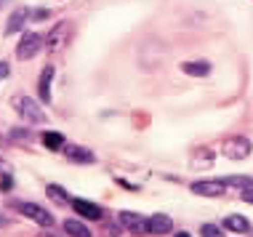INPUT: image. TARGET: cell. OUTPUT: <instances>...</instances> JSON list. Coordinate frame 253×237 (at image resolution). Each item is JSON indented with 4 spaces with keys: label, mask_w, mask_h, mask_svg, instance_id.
I'll use <instances>...</instances> for the list:
<instances>
[{
    "label": "cell",
    "mask_w": 253,
    "mask_h": 237,
    "mask_svg": "<svg viewBox=\"0 0 253 237\" xmlns=\"http://www.w3.org/2000/svg\"><path fill=\"white\" fill-rule=\"evenodd\" d=\"M13 107H16V112L22 115L24 120H30V123H38V125L48 123V115L43 112V107H40L32 96H16L13 99Z\"/></svg>",
    "instance_id": "cell-1"
},
{
    "label": "cell",
    "mask_w": 253,
    "mask_h": 237,
    "mask_svg": "<svg viewBox=\"0 0 253 237\" xmlns=\"http://www.w3.org/2000/svg\"><path fill=\"white\" fill-rule=\"evenodd\" d=\"M43 45H45V35H40V32H24L22 40H19V45H16V56L22 59V62H27V59H32Z\"/></svg>",
    "instance_id": "cell-2"
},
{
    "label": "cell",
    "mask_w": 253,
    "mask_h": 237,
    "mask_svg": "<svg viewBox=\"0 0 253 237\" xmlns=\"http://www.w3.org/2000/svg\"><path fill=\"white\" fill-rule=\"evenodd\" d=\"M13 208H19L27 219H32L35 224H40V227H53V216L45 211L43 205H38V202H13Z\"/></svg>",
    "instance_id": "cell-3"
},
{
    "label": "cell",
    "mask_w": 253,
    "mask_h": 237,
    "mask_svg": "<svg viewBox=\"0 0 253 237\" xmlns=\"http://www.w3.org/2000/svg\"><path fill=\"white\" fill-rule=\"evenodd\" d=\"M118 221L133 235H149V219H144V216L136 213V211H120Z\"/></svg>",
    "instance_id": "cell-4"
},
{
    "label": "cell",
    "mask_w": 253,
    "mask_h": 237,
    "mask_svg": "<svg viewBox=\"0 0 253 237\" xmlns=\"http://www.w3.org/2000/svg\"><path fill=\"white\" fill-rule=\"evenodd\" d=\"M251 150H253V144L245 136H235V139L224 141V155H227L229 160H245V158H251Z\"/></svg>",
    "instance_id": "cell-5"
},
{
    "label": "cell",
    "mask_w": 253,
    "mask_h": 237,
    "mask_svg": "<svg viewBox=\"0 0 253 237\" xmlns=\"http://www.w3.org/2000/svg\"><path fill=\"white\" fill-rule=\"evenodd\" d=\"M224 181L221 179H205V181H195L192 184V192L200 195V198H221L224 195Z\"/></svg>",
    "instance_id": "cell-6"
},
{
    "label": "cell",
    "mask_w": 253,
    "mask_h": 237,
    "mask_svg": "<svg viewBox=\"0 0 253 237\" xmlns=\"http://www.w3.org/2000/svg\"><path fill=\"white\" fill-rule=\"evenodd\" d=\"M72 211L80 216V219H88V221H99L101 219V208L96 205V202H91V200H72Z\"/></svg>",
    "instance_id": "cell-7"
},
{
    "label": "cell",
    "mask_w": 253,
    "mask_h": 237,
    "mask_svg": "<svg viewBox=\"0 0 253 237\" xmlns=\"http://www.w3.org/2000/svg\"><path fill=\"white\" fill-rule=\"evenodd\" d=\"M67 32H70V27H67V22L53 24V27H51V32L45 35V48H48V51H56V48H61V43H64V38H67Z\"/></svg>",
    "instance_id": "cell-8"
},
{
    "label": "cell",
    "mask_w": 253,
    "mask_h": 237,
    "mask_svg": "<svg viewBox=\"0 0 253 237\" xmlns=\"http://www.w3.org/2000/svg\"><path fill=\"white\" fill-rule=\"evenodd\" d=\"M51 80H53V64H45L43 72H40V80H38V93L45 104L51 101Z\"/></svg>",
    "instance_id": "cell-9"
},
{
    "label": "cell",
    "mask_w": 253,
    "mask_h": 237,
    "mask_svg": "<svg viewBox=\"0 0 253 237\" xmlns=\"http://www.w3.org/2000/svg\"><path fill=\"white\" fill-rule=\"evenodd\" d=\"M170 227H173V221H170L168 213H152L149 216V232L152 235H168Z\"/></svg>",
    "instance_id": "cell-10"
},
{
    "label": "cell",
    "mask_w": 253,
    "mask_h": 237,
    "mask_svg": "<svg viewBox=\"0 0 253 237\" xmlns=\"http://www.w3.org/2000/svg\"><path fill=\"white\" fill-rule=\"evenodd\" d=\"M67 155V160H72V162H93V152L91 150H85V147H78V144H67V147H61Z\"/></svg>",
    "instance_id": "cell-11"
},
{
    "label": "cell",
    "mask_w": 253,
    "mask_h": 237,
    "mask_svg": "<svg viewBox=\"0 0 253 237\" xmlns=\"http://www.w3.org/2000/svg\"><path fill=\"white\" fill-rule=\"evenodd\" d=\"M30 19V11L27 8H16L11 13V19H8V24H5V35H13V32H19L24 27V22Z\"/></svg>",
    "instance_id": "cell-12"
},
{
    "label": "cell",
    "mask_w": 253,
    "mask_h": 237,
    "mask_svg": "<svg viewBox=\"0 0 253 237\" xmlns=\"http://www.w3.org/2000/svg\"><path fill=\"white\" fill-rule=\"evenodd\" d=\"M181 70L192 78H205V75H211V62H205V59H200V62H184Z\"/></svg>",
    "instance_id": "cell-13"
},
{
    "label": "cell",
    "mask_w": 253,
    "mask_h": 237,
    "mask_svg": "<svg viewBox=\"0 0 253 237\" xmlns=\"http://www.w3.org/2000/svg\"><path fill=\"white\" fill-rule=\"evenodd\" d=\"M224 229H229V232H235V235H245L251 229V224H248V219L245 216H227L224 219Z\"/></svg>",
    "instance_id": "cell-14"
},
{
    "label": "cell",
    "mask_w": 253,
    "mask_h": 237,
    "mask_svg": "<svg viewBox=\"0 0 253 237\" xmlns=\"http://www.w3.org/2000/svg\"><path fill=\"white\" fill-rule=\"evenodd\" d=\"M64 232L70 235V237H93L91 229H88L83 221H78V219H67L64 221Z\"/></svg>",
    "instance_id": "cell-15"
},
{
    "label": "cell",
    "mask_w": 253,
    "mask_h": 237,
    "mask_svg": "<svg viewBox=\"0 0 253 237\" xmlns=\"http://www.w3.org/2000/svg\"><path fill=\"white\" fill-rule=\"evenodd\" d=\"M45 195L56 202V205H64V202H70V195H67V189L64 187H59V184H48L45 187Z\"/></svg>",
    "instance_id": "cell-16"
},
{
    "label": "cell",
    "mask_w": 253,
    "mask_h": 237,
    "mask_svg": "<svg viewBox=\"0 0 253 237\" xmlns=\"http://www.w3.org/2000/svg\"><path fill=\"white\" fill-rule=\"evenodd\" d=\"M224 187H240V189H251L253 187V179L251 176H224Z\"/></svg>",
    "instance_id": "cell-17"
},
{
    "label": "cell",
    "mask_w": 253,
    "mask_h": 237,
    "mask_svg": "<svg viewBox=\"0 0 253 237\" xmlns=\"http://www.w3.org/2000/svg\"><path fill=\"white\" fill-rule=\"evenodd\" d=\"M43 144L48 147V150H61V147H64V136L56 133V131H45L43 133Z\"/></svg>",
    "instance_id": "cell-18"
},
{
    "label": "cell",
    "mask_w": 253,
    "mask_h": 237,
    "mask_svg": "<svg viewBox=\"0 0 253 237\" xmlns=\"http://www.w3.org/2000/svg\"><path fill=\"white\" fill-rule=\"evenodd\" d=\"M200 235L203 237H221V229H218L216 224H203L200 227Z\"/></svg>",
    "instance_id": "cell-19"
},
{
    "label": "cell",
    "mask_w": 253,
    "mask_h": 237,
    "mask_svg": "<svg viewBox=\"0 0 253 237\" xmlns=\"http://www.w3.org/2000/svg\"><path fill=\"white\" fill-rule=\"evenodd\" d=\"M11 171H13V168H11V162L0 158V176H11Z\"/></svg>",
    "instance_id": "cell-20"
},
{
    "label": "cell",
    "mask_w": 253,
    "mask_h": 237,
    "mask_svg": "<svg viewBox=\"0 0 253 237\" xmlns=\"http://www.w3.org/2000/svg\"><path fill=\"white\" fill-rule=\"evenodd\" d=\"M8 72H11L8 62H0V80H3V78H8Z\"/></svg>",
    "instance_id": "cell-21"
},
{
    "label": "cell",
    "mask_w": 253,
    "mask_h": 237,
    "mask_svg": "<svg viewBox=\"0 0 253 237\" xmlns=\"http://www.w3.org/2000/svg\"><path fill=\"white\" fill-rule=\"evenodd\" d=\"M243 200L253 205V187H251V189H243Z\"/></svg>",
    "instance_id": "cell-22"
},
{
    "label": "cell",
    "mask_w": 253,
    "mask_h": 237,
    "mask_svg": "<svg viewBox=\"0 0 253 237\" xmlns=\"http://www.w3.org/2000/svg\"><path fill=\"white\" fill-rule=\"evenodd\" d=\"M32 16H35V19H45V16H51V11L40 8V11H35V13H32Z\"/></svg>",
    "instance_id": "cell-23"
},
{
    "label": "cell",
    "mask_w": 253,
    "mask_h": 237,
    "mask_svg": "<svg viewBox=\"0 0 253 237\" xmlns=\"http://www.w3.org/2000/svg\"><path fill=\"white\" fill-rule=\"evenodd\" d=\"M173 237H192V235H189V232H176Z\"/></svg>",
    "instance_id": "cell-24"
},
{
    "label": "cell",
    "mask_w": 253,
    "mask_h": 237,
    "mask_svg": "<svg viewBox=\"0 0 253 237\" xmlns=\"http://www.w3.org/2000/svg\"><path fill=\"white\" fill-rule=\"evenodd\" d=\"M38 237H56V235H38Z\"/></svg>",
    "instance_id": "cell-25"
},
{
    "label": "cell",
    "mask_w": 253,
    "mask_h": 237,
    "mask_svg": "<svg viewBox=\"0 0 253 237\" xmlns=\"http://www.w3.org/2000/svg\"><path fill=\"white\" fill-rule=\"evenodd\" d=\"M0 224H5V219H0Z\"/></svg>",
    "instance_id": "cell-26"
},
{
    "label": "cell",
    "mask_w": 253,
    "mask_h": 237,
    "mask_svg": "<svg viewBox=\"0 0 253 237\" xmlns=\"http://www.w3.org/2000/svg\"><path fill=\"white\" fill-rule=\"evenodd\" d=\"M3 3H5V0H0V5H3Z\"/></svg>",
    "instance_id": "cell-27"
}]
</instances>
